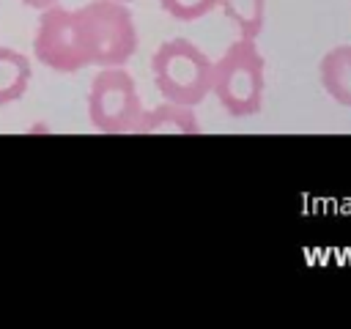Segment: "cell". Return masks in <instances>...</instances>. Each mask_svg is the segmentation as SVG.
<instances>
[{"label":"cell","instance_id":"cell-9","mask_svg":"<svg viewBox=\"0 0 351 329\" xmlns=\"http://www.w3.org/2000/svg\"><path fill=\"white\" fill-rule=\"evenodd\" d=\"M217 8L236 25L241 38L258 41L266 25V0H217Z\"/></svg>","mask_w":351,"mask_h":329},{"label":"cell","instance_id":"cell-6","mask_svg":"<svg viewBox=\"0 0 351 329\" xmlns=\"http://www.w3.org/2000/svg\"><path fill=\"white\" fill-rule=\"evenodd\" d=\"M200 121L195 107L178 101H162L151 110L143 107V115L134 126V134H200Z\"/></svg>","mask_w":351,"mask_h":329},{"label":"cell","instance_id":"cell-3","mask_svg":"<svg viewBox=\"0 0 351 329\" xmlns=\"http://www.w3.org/2000/svg\"><path fill=\"white\" fill-rule=\"evenodd\" d=\"M211 69L214 60L189 38H170L151 58V74L162 99L189 107H197L211 93Z\"/></svg>","mask_w":351,"mask_h":329},{"label":"cell","instance_id":"cell-4","mask_svg":"<svg viewBox=\"0 0 351 329\" xmlns=\"http://www.w3.org/2000/svg\"><path fill=\"white\" fill-rule=\"evenodd\" d=\"M143 99L123 66H104L88 88V121L101 134H134Z\"/></svg>","mask_w":351,"mask_h":329},{"label":"cell","instance_id":"cell-1","mask_svg":"<svg viewBox=\"0 0 351 329\" xmlns=\"http://www.w3.org/2000/svg\"><path fill=\"white\" fill-rule=\"evenodd\" d=\"M211 93L230 118L261 112L266 93V60L252 38H236L211 69Z\"/></svg>","mask_w":351,"mask_h":329},{"label":"cell","instance_id":"cell-5","mask_svg":"<svg viewBox=\"0 0 351 329\" xmlns=\"http://www.w3.org/2000/svg\"><path fill=\"white\" fill-rule=\"evenodd\" d=\"M33 55L38 63L60 74H74L90 66L77 8H63L55 3L41 11L33 36Z\"/></svg>","mask_w":351,"mask_h":329},{"label":"cell","instance_id":"cell-10","mask_svg":"<svg viewBox=\"0 0 351 329\" xmlns=\"http://www.w3.org/2000/svg\"><path fill=\"white\" fill-rule=\"evenodd\" d=\"M162 11L178 22H195L208 16L217 8V0H156Z\"/></svg>","mask_w":351,"mask_h":329},{"label":"cell","instance_id":"cell-2","mask_svg":"<svg viewBox=\"0 0 351 329\" xmlns=\"http://www.w3.org/2000/svg\"><path fill=\"white\" fill-rule=\"evenodd\" d=\"M88 63L90 66H126L137 52V25L126 3L90 0L77 8Z\"/></svg>","mask_w":351,"mask_h":329},{"label":"cell","instance_id":"cell-12","mask_svg":"<svg viewBox=\"0 0 351 329\" xmlns=\"http://www.w3.org/2000/svg\"><path fill=\"white\" fill-rule=\"evenodd\" d=\"M121 3H132V0H121Z\"/></svg>","mask_w":351,"mask_h":329},{"label":"cell","instance_id":"cell-8","mask_svg":"<svg viewBox=\"0 0 351 329\" xmlns=\"http://www.w3.org/2000/svg\"><path fill=\"white\" fill-rule=\"evenodd\" d=\"M33 69L27 55L11 47H0V107L14 104L27 93Z\"/></svg>","mask_w":351,"mask_h":329},{"label":"cell","instance_id":"cell-11","mask_svg":"<svg viewBox=\"0 0 351 329\" xmlns=\"http://www.w3.org/2000/svg\"><path fill=\"white\" fill-rule=\"evenodd\" d=\"M19 3H25L27 8H36V11H44V8H49V5H55L58 0H19Z\"/></svg>","mask_w":351,"mask_h":329},{"label":"cell","instance_id":"cell-7","mask_svg":"<svg viewBox=\"0 0 351 329\" xmlns=\"http://www.w3.org/2000/svg\"><path fill=\"white\" fill-rule=\"evenodd\" d=\"M318 80L332 101L351 107V44H337L321 58Z\"/></svg>","mask_w":351,"mask_h":329}]
</instances>
